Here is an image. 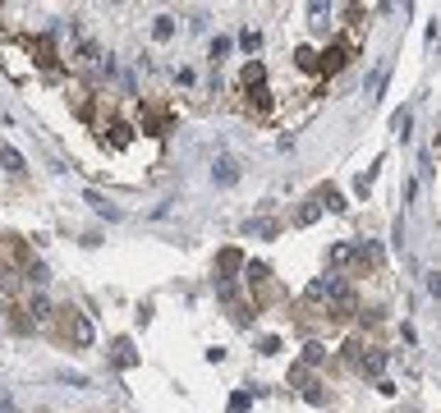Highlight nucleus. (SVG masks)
I'll return each instance as SVG.
<instances>
[{"instance_id":"nucleus-23","label":"nucleus","mask_w":441,"mask_h":413,"mask_svg":"<svg viewBox=\"0 0 441 413\" xmlns=\"http://www.w3.org/2000/svg\"><path fill=\"white\" fill-rule=\"evenodd\" d=\"M317 216H322V206H317V202H303V206H299V216H294V225H312Z\"/></svg>"},{"instance_id":"nucleus-26","label":"nucleus","mask_w":441,"mask_h":413,"mask_svg":"<svg viewBox=\"0 0 441 413\" xmlns=\"http://www.w3.org/2000/svg\"><path fill=\"white\" fill-rule=\"evenodd\" d=\"M225 55H230V37H217V42H212V65H221Z\"/></svg>"},{"instance_id":"nucleus-1","label":"nucleus","mask_w":441,"mask_h":413,"mask_svg":"<svg viewBox=\"0 0 441 413\" xmlns=\"http://www.w3.org/2000/svg\"><path fill=\"white\" fill-rule=\"evenodd\" d=\"M60 336L74 340L78 349H87V344H92V321H87L78 308H65V312H60Z\"/></svg>"},{"instance_id":"nucleus-15","label":"nucleus","mask_w":441,"mask_h":413,"mask_svg":"<svg viewBox=\"0 0 441 413\" xmlns=\"http://www.w3.org/2000/svg\"><path fill=\"white\" fill-rule=\"evenodd\" d=\"M322 358H327V349H322V344H317V340H308V344H303V358H299V363H303V368H317V363H322Z\"/></svg>"},{"instance_id":"nucleus-12","label":"nucleus","mask_w":441,"mask_h":413,"mask_svg":"<svg viewBox=\"0 0 441 413\" xmlns=\"http://www.w3.org/2000/svg\"><path fill=\"white\" fill-rule=\"evenodd\" d=\"M152 33H156V42H170V37H175V14H156Z\"/></svg>"},{"instance_id":"nucleus-2","label":"nucleus","mask_w":441,"mask_h":413,"mask_svg":"<svg viewBox=\"0 0 441 413\" xmlns=\"http://www.w3.org/2000/svg\"><path fill=\"white\" fill-rule=\"evenodd\" d=\"M349 55H354L349 42H331L327 51H317V69H322V74H340V69L349 65Z\"/></svg>"},{"instance_id":"nucleus-18","label":"nucleus","mask_w":441,"mask_h":413,"mask_svg":"<svg viewBox=\"0 0 441 413\" xmlns=\"http://www.w3.org/2000/svg\"><path fill=\"white\" fill-rule=\"evenodd\" d=\"M262 78H267V69H262L258 60H253V65H244V87H262Z\"/></svg>"},{"instance_id":"nucleus-27","label":"nucleus","mask_w":441,"mask_h":413,"mask_svg":"<svg viewBox=\"0 0 441 413\" xmlns=\"http://www.w3.org/2000/svg\"><path fill=\"white\" fill-rule=\"evenodd\" d=\"M303 400H308V404H312V409H322V404H327V390H317V386H308V390H303Z\"/></svg>"},{"instance_id":"nucleus-8","label":"nucleus","mask_w":441,"mask_h":413,"mask_svg":"<svg viewBox=\"0 0 441 413\" xmlns=\"http://www.w3.org/2000/svg\"><path fill=\"white\" fill-rule=\"evenodd\" d=\"M312 202H317V206H327V211H345V206H349L345 198H340V189H336V184H322Z\"/></svg>"},{"instance_id":"nucleus-10","label":"nucleus","mask_w":441,"mask_h":413,"mask_svg":"<svg viewBox=\"0 0 441 413\" xmlns=\"http://www.w3.org/2000/svg\"><path fill=\"white\" fill-rule=\"evenodd\" d=\"M83 202L92 206V211H102V216H111V221H120V206H111V202H106L97 189H87V193H83Z\"/></svg>"},{"instance_id":"nucleus-25","label":"nucleus","mask_w":441,"mask_h":413,"mask_svg":"<svg viewBox=\"0 0 441 413\" xmlns=\"http://www.w3.org/2000/svg\"><path fill=\"white\" fill-rule=\"evenodd\" d=\"M290 386H303V390L312 386V377H308V368H303V363H294V368H290Z\"/></svg>"},{"instance_id":"nucleus-11","label":"nucleus","mask_w":441,"mask_h":413,"mask_svg":"<svg viewBox=\"0 0 441 413\" xmlns=\"http://www.w3.org/2000/svg\"><path fill=\"white\" fill-rule=\"evenodd\" d=\"M212 180H217V184H234V180H239V165H234L230 156H221L217 170H212Z\"/></svg>"},{"instance_id":"nucleus-6","label":"nucleus","mask_w":441,"mask_h":413,"mask_svg":"<svg viewBox=\"0 0 441 413\" xmlns=\"http://www.w3.org/2000/svg\"><path fill=\"white\" fill-rule=\"evenodd\" d=\"M111 368H120V372H129V368H138V349H134V340H115L111 344Z\"/></svg>"},{"instance_id":"nucleus-13","label":"nucleus","mask_w":441,"mask_h":413,"mask_svg":"<svg viewBox=\"0 0 441 413\" xmlns=\"http://www.w3.org/2000/svg\"><path fill=\"white\" fill-rule=\"evenodd\" d=\"M23 280H28V285H37V290H42V285L51 280V271H46L42 262H28V267H23Z\"/></svg>"},{"instance_id":"nucleus-4","label":"nucleus","mask_w":441,"mask_h":413,"mask_svg":"<svg viewBox=\"0 0 441 413\" xmlns=\"http://www.w3.org/2000/svg\"><path fill=\"white\" fill-rule=\"evenodd\" d=\"M244 275H249V290H258L262 299H276V285H271V271L262 267V262H244Z\"/></svg>"},{"instance_id":"nucleus-22","label":"nucleus","mask_w":441,"mask_h":413,"mask_svg":"<svg viewBox=\"0 0 441 413\" xmlns=\"http://www.w3.org/2000/svg\"><path fill=\"white\" fill-rule=\"evenodd\" d=\"M409 120H414V115H409V111H396V115H391V129L400 133V143H405V138H409Z\"/></svg>"},{"instance_id":"nucleus-5","label":"nucleus","mask_w":441,"mask_h":413,"mask_svg":"<svg viewBox=\"0 0 441 413\" xmlns=\"http://www.w3.org/2000/svg\"><path fill=\"white\" fill-rule=\"evenodd\" d=\"M28 51H33V65H37V69H46V74L55 69V37H51V33L33 37V42H28Z\"/></svg>"},{"instance_id":"nucleus-21","label":"nucleus","mask_w":441,"mask_h":413,"mask_svg":"<svg viewBox=\"0 0 441 413\" xmlns=\"http://www.w3.org/2000/svg\"><path fill=\"white\" fill-rule=\"evenodd\" d=\"M239 46H244V51H258V46H262V33H258V28H244V33H239Z\"/></svg>"},{"instance_id":"nucleus-20","label":"nucleus","mask_w":441,"mask_h":413,"mask_svg":"<svg viewBox=\"0 0 441 413\" xmlns=\"http://www.w3.org/2000/svg\"><path fill=\"white\" fill-rule=\"evenodd\" d=\"M129 138H134V133H129V124H124V120L111 124V147H129Z\"/></svg>"},{"instance_id":"nucleus-29","label":"nucleus","mask_w":441,"mask_h":413,"mask_svg":"<svg viewBox=\"0 0 441 413\" xmlns=\"http://www.w3.org/2000/svg\"><path fill=\"white\" fill-rule=\"evenodd\" d=\"M217 294L230 303V299H234V280H221V275H217Z\"/></svg>"},{"instance_id":"nucleus-28","label":"nucleus","mask_w":441,"mask_h":413,"mask_svg":"<svg viewBox=\"0 0 441 413\" xmlns=\"http://www.w3.org/2000/svg\"><path fill=\"white\" fill-rule=\"evenodd\" d=\"M258 353H281V336H262V344H258Z\"/></svg>"},{"instance_id":"nucleus-14","label":"nucleus","mask_w":441,"mask_h":413,"mask_svg":"<svg viewBox=\"0 0 441 413\" xmlns=\"http://www.w3.org/2000/svg\"><path fill=\"white\" fill-rule=\"evenodd\" d=\"M0 165H5L9 175H23V156H18L14 147H0Z\"/></svg>"},{"instance_id":"nucleus-19","label":"nucleus","mask_w":441,"mask_h":413,"mask_svg":"<svg viewBox=\"0 0 441 413\" xmlns=\"http://www.w3.org/2000/svg\"><path fill=\"white\" fill-rule=\"evenodd\" d=\"M294 65L312 74V69H317V51H312V46H299V51H294Z\"/></svg>"},{"instance_id":"nucleus-9","label":"nucleus","mask_w":441,"mask_h":413,"mask_svg":"<svg viewBox=\"0 0 441 413\" xmlns=\"http://www.w3.org/2000/svg\"><path fill=\"white\" fill-rule=\"evenodd\" d=\"M23 312H28V321H46V317H51V299H46V294H33Z\"/></svg>"},{"instance_id":"nucleus-16","label":"nucleus","mask_w":441,"mask_h":413,"mask_svg":"<svg viewBox=\"0 0 441 413\" xmlns=\"http://www.w3.org/2000/svg\"><path fill=\"white\" fill-rule=\"evenodd\" d=\"M327 258H331V267H345V262H354V243H336Z\"/></svg>"},{"instance_id":"nucleus-3","label":"nucleus","mask_w":441,"mask_h":413,"mask_svg":"<svg viewBox=\"0 0 441 413\" xmlns=\"http://www.w3.org/2000/svg\"><path fill=\"white\" fill-rule=\"evenodd\" d=\"M386 358H391L386 349H372V344H364V349H359V358H354V368L364 372V377H377V381H381V372H386Z\"/></svg>"},{"instance_id":"nucleus-7","label":"nucleus","mask_w":441,"mask_h":413,"mask_svg":"<svg viewBox=\"0 0 441 413\" xmlns=\"http://www.w3.org/2000/svg\"><path fill=\"white\" fill-rule=\"evenodd\" d=\"M234 271H244V253L239 248H221L217 253V275H221V280H230Z\"/></svg>"},{"instance_id":"nucleus-24","label":"nucleus","mask_w":441,"mask_h":413,"mask_svg":"<svg viewBox=\"0 0 441 413\" xmlns=\"http://www.w3.org/2000/svg\"><path fill=\"white\" fill-rule=\"evenodd\" d=\"M249 230H253V234H262V239H276V234H281V225H276V221H253Z\"/></svg>"},{"instance_id":"nucleus-17","label":"nucleus","mask_w":441,"mask_h":413,"mask_svg":"<svg viewBox=\"0 0 441 413\" xmlns=\"http://www.w3.org/2000/svg\"><path fill=\"white\" fill-rule=\"evenodd\" d=\"M249 409H253V395H249V390H234L230 404H225V413H249Z\"/></svg>"}]
</instances>
